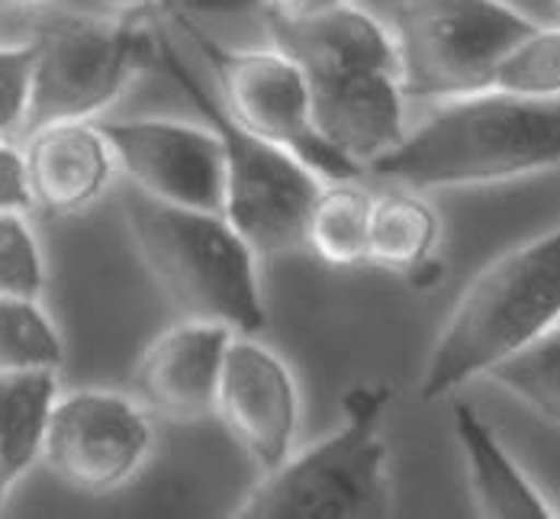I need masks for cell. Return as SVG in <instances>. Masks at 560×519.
<instances>
[{"label": "cell", "mask_w": 560, "mask_h": 519, "mask_svg": "<svg viewBox=\"0 0 560 519\" xmlns=\"http://www.w3.org/2000/svg\"><path fill=\"white\" fill-rule=\"evenodd\" d=\"M560 169V97L480 91L442 101L371 172L406 187H470Z\"/></svg>", "instance_id": "cell-1"}, {"label": "cell", "mask_w": 560, "mask_h": 519, "mask_svg": "<svg viewBox=\"0 0 560 519\" xmlns=\"http://www.w3.org/2000/svg\"><path fill=\"white\" fill-rule=\"evenodd\" d=\"M560 323V223L490 262L451 310L422 371V401H442Z\"/></svg>", "instance_id": "cell-2"}, {"label": "cell", "mask_w": 560, "mask_h": 519, "mask_svg": "<svg viewBox=\"0 0 560 519\" xmlns=\"http://www.w3.org/2000/svg\"><path fill=\"white\" fill-rule=\"evenodd\" d=\"M126 227L142 265L187 320L252 336L265 326L258 252L220 210L155 200L132 187Z\"/></svg>", "instance_id": "cell-3"}, {"label": "cell", "mask_w": 560, "mask_h": 519, "mask_svg": "<svg viewBox=\"0 0 560 519\" xmlns=\"http://www.w3.org/2000/svg\"><path fill=\"white\" fill-rule=\"evenodd\" d=\"M387 384H354L341 397V426L306 452L261 474L235 517L364 519L393 507Z\"/></svg>", "instance_id": "cell-4"}, {"label": "cell", "mask_w": 560, "mask_h": 519, "mask_svg": "<svg viewBox=\"0 0 560 519\" xmlns=\"http://www.w3.org/2000/svg\"><path fill=\"white\" fill-rule=\"evenodd\" d=\"M159 58L171 81L194 101L197 114L217 132L223 152V217L248 239L258 258L287 255L303 245L306 214L323 187L319 174L293 152L238 126L210 88L177 56L168 33H159Z\"/></svg>", "instance_id": "cell-5"}, {"label": "cell", "mask_w": 560, "mask_h": 519, "mask_svg": "<svg viewBox=\"0 0 560 519\" xmlns=\"http://www.w3.org/2000/svg\"><path fill=\"white\" fill-rule=\"evenodd\" d=\"M535 26L505 0H396L390 33L406 101L490 91L497 65Z\"/></svg>", "instance_id": "cell-6"}, {"label": "cell", "mask_w": 560, "mask_h": 519, "mask_svg": "<svg viewBox=\"0 0 560 519\" xmlns=\"http://www.w3.org/2000/svg\"><path fill=\"white\" fill-rule=\"evenodd\" d=\"M33 88L26 132L94 119L113 107L139 71L159 56V36L122 16L61 13L33 33Z\"/></svg>", "instance_id": "cell-7"}, {"label": "cell", "mask_w": 560, "mask_h": 519, "mask_svg": "<svg viewBox=\"0 0 560 519\" xmlns=\"http://www.w3.org/2000/svg\"><path fill=\"white\" fill-rule=\"evenodd\" d=\"M174 26L203 56L213 74V94L238 126L293 152L319 177L345 181L364 172L319 136L310 107V81L296 58L278 46L232 49L184 13H174Z\"/></svg>", "instance_id": "cell-8"}, {"label": "cell", "mask_w": 560, "mask_h": 519, "mask_svg": "<svg viewBox=\"0 0 560 519\" xmlns=\"http://www.w3.org/2000/svg\"><path fill=\"white\" fill-rule=\"evenodd\" d=\"M155 436L149 410L116 391L58 394L49 413L43 462L68 487L110 494L152 455Z\"/></svg>", "instance_id": "cell-9"}, {"label": "cell", "mask_w": 560, "mask_h": 519, "mask_svg": "<svg viewBox=\"0 0 560 519\" xmlns=\"http://www.w3.org/2000/svg\"><path fill=\"white\" fill-rule=\"evenodd\" d=\"M119 172L136 191L194 210L223 214V152L217 132L203 123L126 119L101 123Z\"/></svg>", "instance_id": "cell-10"}, {"label": "cell", "mask_w": 560, "mask_h": 519, "mask_svg": "<svg viewBox=\"0 0 560 519\" xmlns=\"http://www.w3.org/2000/svg\"><path fill=\"white\" fill-rule=\"evenodd\" d=\"M213 413L261 474L293 455L300 432V391L290 365L275 348L242 333L232 336Z\"/></svg>", "instance_id": "cell-11"}, {"label": "cell", "mask_w": 560, "mask_h": 519, "mask_svg": "<svg viewBox=\"0 0 560 519\" xmlns=\"http://www.w3.org/2000/svg\"><path fill=\"white\" fill-rule=\"evenodd\" d=\"M303 68V65H300ZM319 136L345 159L371 169L406 136V94L396 68L338 65L303 68Z\"/></svg>", "instance_id": "cell-12"}, {"label": "cell", "mask_w": 560, "mask_h": 519, "mask_svg": "<svg viewBox=\"0 0 560 519\" xmlns=\"http://www.w3.org/2000/svg\"><path fill=\"white\" fill-rule=\"evenodd\" d=\"M232 330L210 320H180L139 355L132 394L165 419H200L217 410L225 348Z\"/></svg>", "instance_id": "cell-13"}, {"label": "cell", "mask_w": 560, "mask_h": 519, "mask_svg": "<svg viewBox=\"0 0 560 519\" xmlns=\"http://www.w3.org/2000/svg\"><path fill=\"white\" fill-rule=\"evenodd\" d=\"M33 207L46 217H74L97 204L119 172L110 139L94 119H65L30 132L23 146Z\"/></svg>", "instance_id": "cell-14"}, {"label": "cell", "mask_w": 560, "mask_h": 519, "mask_svg": "<svg viewBox=\"0 0 560 519\" xmlns=\"http://www.w3.org/2000/svg\"><path fill=\"white\" fill-rule=\"evenodd\" d=\"M454 439L464 452L467 481L474 494V507L480 517L493 519H548L558 517L538 487L512 462L505 446L497 439L493 426L470 404H454L451 410Z\"/></svg>", "instance_id": "cell-15"}, {"label": "cell", "mask_w": 560, "mask_h": 519, "mask_svg": "<svg viewBox=\"0 0 560 519\" xmlns=\"http://www.w3.org/2000/svg\"><path fill=\"white\" fill-rule=\"evenodd\" d=\"M442 217L439 210L412 194L387 191L371 204V230H368V265L402 275L412 288H435L442 281L439 262Z\"/></svg>", "instance_id": "cell-16"}, {"label": "cell", "mask_w": 560, "mask_h": 519, "mask_svg": "<svg viewBox=\"0 0 560 519\" xmlns=\"http://www.w3.org/2000/svg\"><path fill=\"white\" fill-rule=\"evenodd\" d=\"M58 401L56 368L0 371V468L10 487L43 462L49 413Z\"/></svg>", "instance_id": "cell-17"}, {"label": "cell", "mask_w": 560, "mask_h": 519, "mask_svg": "<svg viewBox=\"0 0 560 519\" xmlns=\"http://www.w3.org/2000/svg\"><path fill=\"white\" fill-rule=\"evenodd\" d=\"M371 204L374 194L354 184V177L323 184L310 214L303 245L332 268L368 265V230H371Z\"/></svg>", "instance_id": "cell-18"}, {"label": "cell", "mask_w": 560, "mask_h": 519, "mask_svg": "<svg viewBox=\"0 0 560 519\" xmlns=\"http://www.w3.org/2000/svg\"><path fill=\"white\" fill-rule=\"evenodd\" d=\"M65 343L36 297L0 293V371L61 368Z\"/></svg>", "instance_id": "cell-19"}, {"label": "cell", "mask_w": 560, "mask_h": 519, "mask_svg": "<svg viewBox=\"0 0 560 519\" xmlns=\"http://www.w3.org/2000/svg\"><path fill=\"white\" fill-rule=\"evenodd\" d=\"M487 378L560 426V323L538 343L500 361Z\"/></svg>", "instance_id": "cell-20"}, {"label": "cell", "mask_w": 560, "mask_h": 519, "mask_svg": "<svg viewBox=\"0 0 560 519\" xmlns=\"http://www.w3.org/2000/svg\"><path fill=\"white\" fill-rule=\"evenodd\" d=\"M493 88L518 97H560V26H535L497 65Z\"/></svg>", "instance_id": "cell-21"}, {"label": "cell", "mask_w": 560, "mask_h": 519, "mask_svg": "<svg viewBox=\"0 0 560 519\" xmlns=\"http://www.w3.org/2000/svg\"><path fill=\"white\" fill-rule=\"evenodd\" d=\"M46 262L26 214L0 210V293L10 297H43Z\"/></svg>", "instance_id": "cell-22"}, {"label": "cell", "mask_w": 560, "mask_h": 519, "mask_svg": "<svg viewBox=\"0 0 560 519\" xmlns=\"http://www.w3.org/2000/svg\"><path fill=\"white\" fill-rule=\"evenodd\" d=\"M33 88V43L0 46V139L26 129Z\"/></svg>", "instance_id": "cell-23"}, {"label": "cell", "mask_w": 560, "mask_h": 519, "mask_svg": "<svg viewBox=\"0 0 560 519\" xmlns=\"http://www.w3.org/2000/svg\"><path fill=\"white\" fill-rule=\"evenodd\" d=\"M0 210H20V214L33 210L23 149H16L7 139H0Z\"/></svg>", "instance_id": "cell-24"}, {"label": "cell", "mask_w": 560, "mask_h": 519, "mask_svg": "<svg viewBox=\"0 0 560 519\" xmlns=\"http://www.w3.org/2000/svg\"><path fill=\"white\" fill-rule=\"evenodd\" d=\"M345 0H265V10L283 16V20H310V16H319L326 10H332Z\"/></svg>", "instance_id": "cell-25"}, {"label": "cell", "mask_w": 560, "mask_h": 519, "mask_svg": "<svg viewBox=\"0 0 560 519\" xmlns=\"http://www.w3.org/2000/svg\"><path fill=\"white\" fill-rule=\"evenodd\" d=\"M107 7L119 10V13H139V10H149V7H159L162 0H104Z\"/></svg>", "instance_id": "cell-26"}, {"label": "cell", "mask_w": 560, "mask_h": 519, "mask_svg": "<svg viewBox=\"0 0 560 519\" xmlns=\"http://www.w3.org/2000/svg\"><path fill=\"white\" fill-rule=\"evenodd\" d=\"M52 0H0V10H33V7H46Z\"/></svg>", "instance_id": "cell-27"}, {"label": "cell", "mask_w": 560, "mask_h": 519, "mask_svg": "<svg viewBox=\"0 0 560 519\" xmlns=\"http://www.w3.org/2000/svg\"><path fill=\"white\" fill-rule=\"evenodd\" d=\"M7 491H10V481H7V474L0 468V517H3V507H7Z\"/></svg>", "instance_id": "cell-28"}, {"label": "cell", "mask_w": 560, "mask_h": 519, "mask_svg": "<svg viewBox=\"0 0 560 519\" xmlns=\"http://www.w3.org/2000/svg\"><path fill=\"white\" fill-rule=\"evenodd\" d=\"M551 3H555V10H558V13H560V0H551Z\"/></svg>", "instance_id": "cell-29"}, {"label": "cell", "mask_w": 560, "mask_h": 519, "mask_svg": "<svg viewBox=\"0 0 560 519\" xmlns=\"http://www.w3.org/2000/svg\"><path fill=\"white\" fill-rule=\"evenodd\" d=\"M558 517H560V514H558Z\"/></svg>", "instance_id": "cell-30"}]
</instances>
